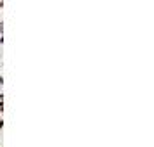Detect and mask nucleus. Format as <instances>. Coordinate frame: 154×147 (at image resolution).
Returning <instances> with one entry per match:
<instances>
[{"label":"nucleus","mask_w":154,"mask_h":147,"mask_svg":"<svg viewBox=\"0 0 154 147\" xmlns=\"http://www.w3.org/2000/svg\"><path fill=\"white\" fill-rule=\"evenodd\" d=\"M2 4H4V2H2V0H0V5H2Z\"/></svg>","instance_id":"nucleus-3"},{"label":"nucleus","mask_w":154,"mask_h":147,"mask_svg":"<svg viewBox=\"0 0 154 147\" xmlns=\"http://www.w3.org/2000/svg\"><path fill=\"white\" fill-rule=\"evenodd\" d=\"M0 111H4V102L0 100Z\"/></svg>","instance_id":"nucleus-1"},{"label":"nucleus","mask_w":154,"mask_h":147,"mask_svg":"<svg viewBox=\"0 0 154 147\" xmlns=\"http://www.w3.org/2000/svg\"><path fill=\"white\" fill-rule=\"evenodd\" d=\"M2 128H4V121H0V130H2Z\"/></svg>","instance_id":"nucleus-2"}]
</instances>
